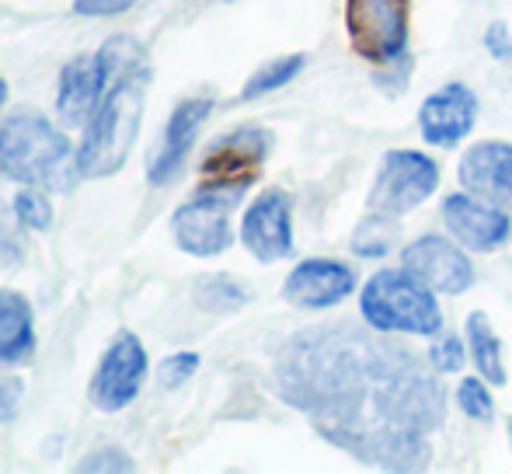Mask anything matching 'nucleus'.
I'll return each instance as SVG.
<instances>
[{"label":"nucleus","instance_id":"nucleus-1","mask_svg":"<svg viewBox=\"0 0 512 474\" xmlns=\"http://www.w3.org/2000/svg\"><path fill=\"white\" fill-rule=\"evenodd\" d=\"M272 391L324 443L377 471H425L429 436L446 422V387L432 363L356 321L290 335L272 363Z\"/></svg>","mask_w":512,"mask_h":474},{"label":"nucleus","instance_id":"nucleus-2","mask_svg":"<svg viewBox=\"0 0 512 474\" xmlns=\"http://www.w3.org/2000/svg\"><path fill=\"white\" fill-rule=\"evenodd\" d=\"M147 84L150 67L143 49L129 56L112 74V84L105 88L102 105L84 126V140L77 147V175L81 178H112L126 164L136 136H140L143 109H147Z\"/></svg>","mask_w":512,"mask_h":474},{"label":"nucleus","instance_id":"nucleus-3","mask_svg":"<svg viewBox=\"0 0 512 474\" xmlns=\"http://www.w3.org/2000/svg\"><path fill=\"white\" fill-rule=\"evenodd\" d=\"M0 171L35 189H67L77 175V150L42 112L14 109L0 122Z\"/></svg>","mask_w":512,"mask_h":474},{"label":"nucleus","instance_id":"nucleus-4","mask_svg":"<svg viewBox=\"0 0 512 474\" xmlns=\"http://www.w3.org/2000/svg\"><path fill=\"white\" fill-rule=\"evenodd\" d=\"M359 318L384 335L436 339L443 332V307L436 290L418 283L408 269H380L359 290Z\"/></svg>","mask_w":512,"mask_h":474},{"label":"nucleus","instance_id":"nucleus-5","mask_svg":"<svg viewBox=\"0 0 512 474\" xmlns=\"http://www.w3.org/2000/svg\"><path fill=\"white\" fill-rule=\"evenodd\" d=\"M248 185H230V182H206L192 199H185L171 217V234L175 244L192 258H213L234 244L230 231V213H234L237 199L244 196Z\"/></svg>","mask_w":512,"mask_h":474},{"label":"nucleus","instance_id":"nucleus-6","mask_svg":"<svg viewBox=\"0 0 512 474\" xmlns=\"http://www.w3.org/2000/svg\"><path fill=\"white\" fill-rule=\"evenodd\" d=\"M345 32L359 60L398 67L408 53L411 0H345Z\"/></svg>","mask_w":512,"mask_h":474},{"label":"nucleus","instance_id":"nucleus-7","mask_svg":"<svg viewBox=\"0 0 512 474\" xmlns=\"http://www.w3.org/2000/svg\"><path fill=\"white\" fill-rule=\"evenodd\" d=\"M439 189V164L429 154L411 147L387 150L384 161L373 178V189L366 196L370 213L380 217H405V213L418 210L425 199H432Z\"/></svg>","mask_w":512,"mask_h":474},{"label":"nucleus","instance_id":"nucleus-8","mask_svg":"<svg viewBox=\"0 0 512 474\" xmlns=\"http://www.w3.org/2000/svg\"><path fill=\"white\" fill-rule=\"evenodd\" d=\"M401 269H408L429 290L460 297L474 286V262L460 241L446 234H422L401 248Z\"/></svg>","mask_w":512,"mask_h":474},{"label":"nucleus","instance_id":"nucleus-9","mask_svg":"<svg viewBox=\"0 0 512 474\" xmlns=\"http://www.w3.org/2000/svg\"><path fill=\"white\" fill-rule=\"evenodd\" d=\"M439 213H443L446 234L464 244L467 251H478V255L506 248L512 237L509 213L502 206L488 203V199L471 196L467 189L450 192L443 199V206H439Z\"/></svg>","mask_w":512,"mask_h":474},{"label":"nucleus","instance_id":"nucleus-10","mask_svg":"<svg viewBox=\"0 0 512 474\" xmlns=\"http://www.w3.org/2000/svg\"><path fill=\"white\" fill-rule=\"evenodd\" d=\"M143 380H147V349L133 332H119L91 380V401L102 412H122L140 394Z\"/></svg>","mask_w":512,"mask_h":474},{"label":"nucleus","instance_id":"nucleus-11","mask_svg":"<svg viewBox=\"0 0 512 474\" xmlns=\"http://www.w3.org/2000/svg\"><path fill=\"white\" fill-rule=\"evenodd\" d=\"M356 293V269L338 258H304L283 283V300L297 311H331Z\"/></svg>","mask_w":512,"mask_h":474},{"label":"nucleus","instance_id":"nucleus-12","mask_svg":"<svg viewBox=\"0 0 512 474\" xmlns=\"http://www.w3.org/2000/svg\"><path fill=\"white\" fill-rule=\"evenodd\" d=\"M481 102L467 84L453 81L443 84L439 91H432L422 105H418V133L429 147L453 150L457 143H464L474 133Z\"/></svg>","mask_w":512,"mask_h":474},{"label":"nucleus","instance_id":"nucleus-13","mask_svg":"<svg viewBox=\"0 0 512 474\" xmlns=\"http://www.w3.org/2000/svg\"><path fill=\"white\" fill-rule=\"evenodd\" d=\"M241 241L262 265L293 255V203L283 189H265L244 210Z\"/></svg>","mask_w":512,"mask_h":474},{"label":"nucleus","instance_id":"nucleus-14","mask_svg":"<svg viewBox=\"0 0 512 474\" xmlns=\"http://www.w3.org/2000/svg\"><path fill=\"white\" fill-rule=\"evenodd\" d=\"M213 112V98H182L175 105V112L168 116V126H164L161 140H157V150L147 161V182L154 185H168L178 171L189 161V150L196 147V136L203 129V122Z\"/></svg>","mask_w":512,"mask_h":474},{"label":"nucleus","instance_id":"nucleus-15","mask_svg":"<svg viewBox=\"0 0 512 474\" xmlns=\"http://www.w3.org/2000/svg\"><path fill=\"white\" fill-rule=\"evenodd\" d=\"M272 150V133L262 126H241L234 133L220 136L209 147L203 161L206 182H230V185H251L255 171L265 164Z\"/></svg>","mask_w":512,"mask_h":474},{"label":"nucleus","instance_id":"nucleus-16","mask_svg":"<svg viewBox=\"0 0 512 474\" xmlns=\"http://www.w3.org/2000/svg\"><path fill=\"white\" fill-rule=\"evenodd\" d=\"M460 189L512 210V143L481 140L464 150L457 164Z\"/></svg>","mask_w":512,"mask_h":474},{"label":"nucleus","instance_id":"nucleus-17","mask_svg":"<svg viewBox=\"0 0 512 474\" xmlns=\"http://www.w3.org/2000/svg\"><path fill=\"white\" fill-rule=\"evenodd\" d=\"M112 84V70L98 53H84L60 70L56 88V112L67 126H88L95 109L102 105L105 88Z\"/></svg>","mask_w":512,"mask_h":474},{"label":"nucleus","instance_id":"nucleus-18","mask_svg":"<svg viewBox=\"0 0 512 474\" xmlns=\"http://www.w3.org/2000/svg\"><path fill=\"white\" fill-rule=\"evenodd\" d=\"M35 353V318L25 293L0 290V363H25Z\"/></svg>","mask_w":512,"mask_h":474},{"label":"nucleus","instance_id":"nucleus-19","mask_svg":"<svg viewBox=\"0 0 512 474\" xmlns=\"http://www.w3.org/2000/svg\"><path fill=\"white\" fill-rule=\"evenodd\" d=\"M464 339H467V353H471V363L481 377L492 387H502L509 380L506 359H502V339L495 332V325L488 321L485 311H471L464 325Z\"/></svg>","mask_w":512,"mask_h":474},{"label":"nucleus","instance_id":"nucleus-20","mask_svg":"<svg viewBox=\"0 0 512 474\" xmlns=\"http://www.w3.org/2000/svg\"><path fill=\"white\" fill-rule=\"evenodd\" d=\"M192 300H196V307H203L206 314L223 318V314L241 311L251 300V293L241 279L227 276V272H206V276H199L196 286H192Z\"/></svg>","mask_w":512,"mask_h":474},{"label":"nucleus","instance_id":"nucleus-21","mask_svg":"<svg viewBox=\"0 0 512 474\" xmlns=\"http://www.w3.org/2000/svg\"><path fill=\"white\" fill-rule=\"evenodd\" d=\"M304 67H307L304 53H290V56H279V60L262 63V67L244 81L241 102H255V98H265V95H272V91L286 88L290 81H297Z\"/></svg>","mask_w":512,"mask_h":474},{"label":"nucleus","instance_id":"nucleus-22","mask_svg":"<svg viewBox=\"0 0 512 474\" xmlns=\"http://www.w3.org/2000/svg\"><path fill=\"white\" fill-rule=\"evenodd\" d=\"M453 401H457V408L471 422H481V426H488V422L495 419L492 384H488L481 373H478V377H464V380H460L457 391H453Z\"/></svg>","mask_w":512,"mask_h":474},{"label":"nucleus","instance_id":"nucleus-23","mask_svg":"<svg viewBox=\"0 0 512 474\" xmlns=\"http://www.w3.org/2000/svg\"><path fill=\"white\" fill-rule=\"evenodd\" d=\"M394 244V217H380V213H370L363 224L352 234V251L359 258H384Z\"/></svg>","mask_w":512,"mask_h":474},{"label":"nucleus","instance_id":"nucleus-24","mask_svg":"<svg viewBox=\"0 0 512 474\" xmlns=\"http://www.w3.org/2000/svg\"><path fill=\"white\" fill-rule=\"evenodd\" d=\"M467 339H457V335H436V342L429 346V363L439 377H450V373H460L467 363Z\"/></svg>","mask_w":512,"mask_h":474},{"label":"nucleus","instance_id":"nucleus-25","mask_svg":"<svg viewBox=\"0 0 512 474\" xmlns=\"http://www.w3.org/2000/svg\"><path fill=\"white\" fill-rule=\"evenodd\" d=\"M14 217H18V224L28 227V231H49V224H53V206H49V199L42 196V192L28 189V192H18V199H14Z\"/></svg>","mask_w":512,"mask_h":474},{"label":"nucleus","instance_id":"nucleus-26","mask_svg":"<svg viewBox=\"0 0 512 474\" xmlns=\"http://www.w3.org/2000/svg\"><path fill=\"white\" fill-rule=\"evenodd\" d=\"M77 471L81 474H129V471H136V464L126 450L102 447V450H91V454L77 464Z\"/></svg>","mask_w":512,"mask_h":474},{"label":"nucleus","instance_id":"nucleus-27","mask_svg":"<svg viewBox=\"0 0 512 474\" xmlns=\"http://www.w3.org/2000/svg\"><path fill=\"white\" fill-rule=\"evenodd\" d=\"M196 370H199V353H171L161 363V373H157V377H161V387L175 391V387L189 384Z\"/></svg>","mask_w":512,"mask_h":474},{"label":"nucleus","instance_id":"nucleus-28","mask_svg":"<svg viewBox=\"0 0 512 474\" xmlns=\"http://www.w3.org/2000/svg\"><path fill=\"white\" fill-rule=\"evenodd\" d=\"M25 401V384L14 373H0V422H11L21 412Z\"/></svg>","mask_w":512,"mask_h":474},{"label":"nucleus","instance_id":"nucleus-29","mask_svg":"<svg viewBox=\"0 0 512 474\" xmlns=\"http://www.w3.org/2000/svg\"><path fill=\"white\" fill-rule=\"evenodd\" d=\"M140 0H74V11L84 18H115V14H126Z\"/></svg>","mask_w":512,"mask_h":474},{"label":"nucleus","instance_id":"nucleus-30","mask_svg":"<svg viewBox=\"0 0 512 474\" xmlns=\"http://www.w3.org/2000/svg\"><path fill=\"white\" fill-rule=\"evenodd\" d=\"M485 49L495 56V60H509L512 56V32L506 21H492L485 32Z\"/></svg>","mask_w":512,"mask_h":474},{"label":"nucleus","instance_id":"nucleus-31","mask_svg":"<svg viewBox=\"0 0 512 474\" xmlns=\"http://www.w3.org/2000/svg\"><path fill=\"white\" fill-rule=\"evenodd\" d=\"M21 258V244L14 241L11 234L0 227V269H7V265H14Z\"/></svg>","mask_w":512,"mask_h":474},{"label":"nucleus","instance_id":"nucleus-32","mask_svg":"<svg viewBox=\"0 0 512 474\" xmlns=\"http://www.w3.org/2000/svg\"><path fill=\"white\" fill-rule=\"evenodd\" d=\"M4 102H7V81L0 77V109H4Z\"/></svg>","mask_w":512,"mask_h":474},{"label":"nucleus","instance_id":"nucleus-33","mask_svg":"<svg viewBox=\"0 0 512 474\" xmlns=\"http://www.w3.org/2000/svg\"><path fill=\"white\" fill-rule=\"evenodd\" d=\"M506 429H509V440H512V415H509V422H506Z\"/></svg>","mask_w":512,"mask_h":474}]
</instances>
